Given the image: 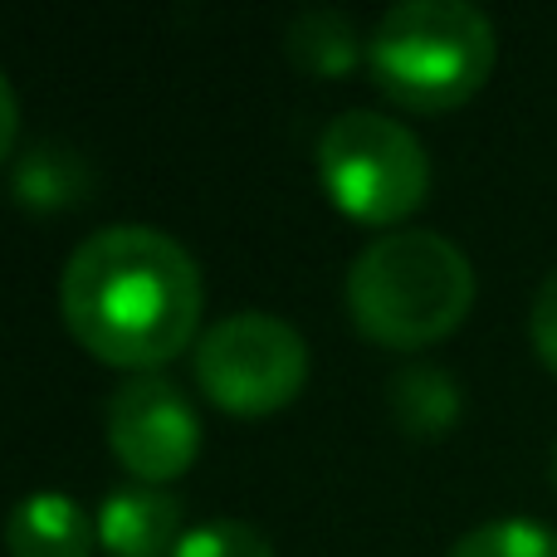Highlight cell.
<instances>
[{
	"instance_id": "obj_8",
	"label": "cell",
	"mask_w": 557,
	"mask_h": 557,
	"mask_svg": "<svg viewBox=\"0 0 557 557\" xmlns=\"http://www.w3.org/2000/svg\"><path fill=\"white\" fill-rule=\"evenodd\" d=\"M5 548L10 557H94L98 519H88L74 494H25L5 519Z\"/></svg>"
},
{
	"instance_id": "obj_15",
	"label": "cell",
	"mask_w": 557,
	"mask_h": 557,
	"mask_svg": "<svg viewBox=\"0 0 557 557\" xmlns=\"http://www.w3.org/2000/svg\"><path fill=\"white\" fill-rule=\"evenodd\" d=\"M15 137H20V98L10 88L5 69H0V162L15 152Z\"/></svg>"
},
{
	"instance_id": "obj_12",
	"label": "cell",
	"mask_w": 557,
	"mask_h": 557,
	"mask_svg": "<svg viewBox=\"0 0 557 557\" xmlns=\"http://www.w3.org/2000/svg\"><path fill=\"white\" fill-rule=\"evenodd\" d=\"M445 557H557V533L533 519H494L470 529Z\"/></svg>"
},
{
	"instance_id": "obj_9",
	"label": "cell",
	"mask_w": 557,
	"mask_h": 557,
	"mask_svg": "<svg viewBox=\"0 0 557 557\" xmlns=\"http://www.w3.org/2000/svg\"><path fill=\"white\" fill-rule=\"evenodd\" d=\"M94 191V166L64 143H29L10 166V196L29 215L74 211Z\"/></svg>"
},
{
	"instance_id": "obj_14",
	"label": "cell",
	"mask_w": 557,
	"mask_h": 557,
	"mask_svg": "<svg viewBox=\"0 0 557 557\" xmlns=\"http://www.w3.org/2000/svg\"><path fill=\"white\" fill-rule=\"evenodd\" d=\"M529 337H533V352L557 372V270L543 274L539 294H533L529 308Z\"/></svg>"
},
{
	"instance_id": "obj_7",
	"label": "cell",
	"mask_w": 557,
	"mask_h": 557,
	"mask_svg": "<svg viewBox=\"0 0 557 557\" xmlns=\"http://www.w3.org/2000/svg\"><path fill=\"white\" fill-rule=\"evenodd\" d=\"M182 539V499L157 484H127L98 504V543L108 557H172Z\"/></svg>"
},
{
	"instance_id": "obj_5",
	"label": "cell",
	"mask_w": 557,
	"mask_h": 557,
	"mask_svg": "<svg viewBox=\"0 0 557 557\" xmlns=\"http://www.w3.org/2000/svg\"><path fill=\"white\" fill-rule=\"evenodd\" d=\"M196 386L231 416L284 411L308 382V343L278 313L245 308L196 337Z\"/></svg>"
},
{
	"instance_id": "obj_10",
	"label": "cell",
	"mask_w": 557,
	"mask_h": 557,
	"mask_svg": "<svg viewBox=\"0 0 557 557\" xmlns=\"http://www.w3.org/2000/svg\"><path fill=\"white\" fill-rule=\"evenodd\" d=\"M386 406H392V421L401 425L411 441H441V435H450L455 421L465 416V392L445 367L411 362L392 376Z\"/></svg>"
},
{
	"instance_id": "obj_11",
	"label": "cell",
	"mask_w": 557,
	"mask_h": 557,
	"mask_svg": "<svg viewBox=\"0 0 557 557\" xmlns=\"http://www.w3.org/2000/svg\"><path fill=\"white\" fill-rule=\"evenodd\" d=\"M284 49L298 74H308V78H347L357 64H367V39L357 35L352 20L333 5L298 10V15L288 20Z\"/></svg>"
},
{
	"instance_id": "obj_13",
	"label": "cell",
	"mask_w": 557,
	"mask_h": 557,
	"mask_svg": "<svg viewBox=\"0 0 557 557\" xmlns=\"http://www.w3.org/2000/svg\"><path fill=\"white\" fill-rule=\"evenodd\" d=\"M172 557H274L270 539L240 519H211L176 543Z\"/></svg>"
},
{
	"instance_id": "obj_16",
	"label": "cell",
	"mask_w": 557,
	"mask_h": 557,
	"mask_svg": "<svg viewBox=\"0 0 557 557\" xmlns=\"http://www.w3.org/2000/svg\"><path fill=\"white\" fill-rule=\"evenodd\" d=\"M553 484H557V450H553Z\"/></svg>"
},
{
	"instance_id": "obj_1",
	"label": "cell",
	"mask_w": 557,
	"mask_h": 557,
	"mask_svg": "<svg viewBox=\"0 0 557 557\" xmlns=\"http://www.w3.org/2000/svg\"><path fill=\"white\" fill-rule=\"evenodd\" d=\"M201 304L196 260L157 225L94 231L59 274V313L74 343L137 376L196 343Z\"/></svg>"
},
{
	"instance_id": "obj_3",
	"label": "cell",
	"mask_w": 557,
	"mask_h": 557,
	"mask_svg": "<svg viewBox=\"0 0 557 557\" xmlns=\"http://www.w3.org/2000/svg\"><path fill=\"white\" fill-rule=\"evenodd\" d=\"M494 54V20L470 0H401L367 35L376 88L416 113L470 103L490 78Z\"/></svg>"
},
{
	"instance_id": "obj_6",
	"label": "cell",
	"mask_w": 557,
	"mask_h": 557,
	"mask_svg": "<svg viewBox=\"0 0 557 557\" xmlns=\"http://www.w3.org/2000/svg\"><path fill=\"white\" fill-rule=\"evenodd\" d=\"M108 445H113L117 465L133 474L137 484H172L196 465L201 450V416L182 396V386L166 382L157 372L127 376L108 401Z\"/></svg>"
},
{
	"instance_id": "obj_2",
	"label": "cell",
	"mask_w": 557,
	"mask_h": 557,
	"mask_svg": "<svg viewBox=\"0 0 557 557\" xmlns=\"http://www.w3.org/2000/svg\"><path fill=\"white\" fill-rule=\"evenodd\" d=\"M474 304V264L441 231L376 235L347 270V313L357 333L396 352H416L465 323Z\"/></svg>"
},
{
	"instance_id": "obj_4",
	"label": "cell",
	"mask_w": 557,
	"mask_h": 557,
	"mask_svg": "<svg viewBox=\"0 0 557 557\" xmlns=\"http://www.w3.org/2000/svg\"><path fill=\"white\" fill-rule=\"evenodd\" d=\"M327 201L362 225H396L431 191V157L406 123L376 108H347L318 133Z\"/></svg>"
}]
</instances>
